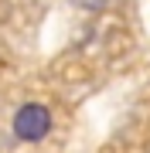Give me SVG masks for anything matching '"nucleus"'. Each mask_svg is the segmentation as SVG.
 Masks as SVG:
<instances>
[{
	"label": "nucleus",
	"mask_w": 150,
	"mask_h": 153,
	"mask_svg": "<svg viewBox=\"0 0 150 153\" xmlns=\"http://www.w3.org/2000/svg\"><path fill=\"white\" fill-rule=\"evenodd\" d=\"M48 129H51V112L45 105H38V102L24 105V109L14 116V136L24 140V143H38Z\"/></svg>",
	"instance_id": "nucleus-1"
}]
</instances>
